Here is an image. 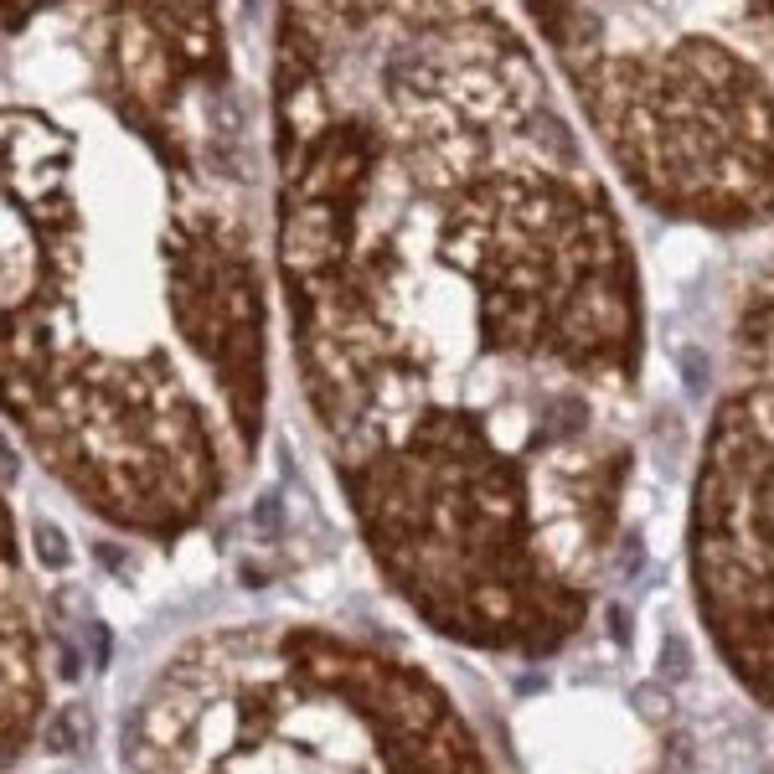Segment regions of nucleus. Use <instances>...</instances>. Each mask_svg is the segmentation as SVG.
I'll return each mask as SVG.
<instances>
[{"label":"nucleus","mask_w":774,"mask_h":774,"mask_svg":"<svg viewBox=\"0 0 774 774\" xmlns=\"http://www.w3.org/2000/svg\"><path fill=\"white\" fill-rule=\"evenodd\" d=\"M114 774H496L429 666L305 619L181 640L130 697Z\"/></svg>","instance_id":"obj_1"},{"label":"nucleus","mask_w":774,"mask_h":774,"mask_svg":"<svg viewBox=\"0 0 774 774\" xmlns=\"http://www.w3.org/2000/svg\"><path fill=\"white\" fill-rule=\"evenodd\" d=\"M52 702L47 681V636L32 583L21 574L16 537L0 506V774L16 770L41 738V717Z\"/></svg>","instance_id":"obj_3"},{"label":"nucleus","mask_w":774,"mask_h":774,"mask_svg":"<svg viewBox=\"0 0 774 774\" xmlns=\"http://www.w3.org/2000/svg\"><path fill=\"white\" fill-rule=\"evenodd\" d=\"M738 367L697 465L687 557L717 661L774 713V279L738 320Z\"/></svg>","instance_id":"obj_2"}]
</instances>
